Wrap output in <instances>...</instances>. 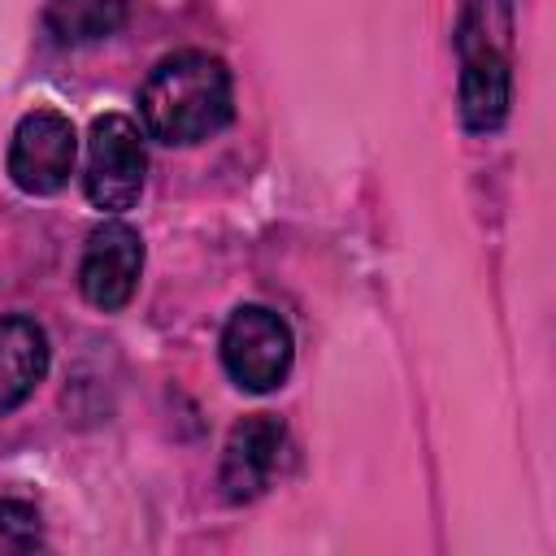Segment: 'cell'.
I'll use <instances>...</instances> for the list:
<instances>
[{
    "instance_id": "cell-1",
    "label": "cell",
    "mask_w": 556,
    "mask_h": 556,
    "mask_svg": "<svg viewBox=\"0 0 556 556\" xmlns=\"http://www.w3.org/2000/svg\"><path fill=\"white\" fill-rule=\"evenodd\" d=\"M235 113L230 70L200 48L169 52L156 61L139 91V117L143 130L161 143H200L217 135Z\"/></svg>"
},
{
    "instance_id": "cell-2",
    "label": "cell",
    "mask_w": 556,
    "mask_h": 556,
    "mask_svg": "<svg viewBox=\"0 0 556 556\" xmlns=\"http://www.w3.org/2000/svg\"><path fill=\"white\" fill-rule=\"evenodd\" d=\"M295 361L291 326L265 304H239L222 330V365L243 391H274Z\"/></svg>"
},
{
    "instance_id": "cell-3",
    "label": "cell",
    "mask_w": 556,
    "mask_h": 556,
    "mask_svg": "<svg viewBox=\"0 0 556 556\" xmlns=\"http://www.w3.org/2000/svg\"><path fill=\"white\" fill-rule=\"evenodd\" d=\"M148 178V152L139 139V126L126 113H104L91 122L87 135V200L100 213H126Z\"/></svg>"
},
{
    "instance_id": "cell-4",
    "label": "cell",
    "mask_w": 556,
    "mask_h": 556,
    "mask_svg": "<svg viewBox=\"0 0 556 556\" xmlns=\"http://www.w3.org/2000/svg\"><path fill=\"white\" fill-rule=\"evenodd\" d=\"M78 161V130L56 109H30L9 139V178L26 195H56Z\"/></svg>"
},
{
    "instance_id": "cell-5",
    "label": "cell",
    "mask_w": 556,
    "mask_h": 556,
    "mask_svg": "<svg viewBox=\"0 0 556 556\" xmlns=\"http://www.w3.org/2000/svg\"><path fill=\"white\" fill-rule=\"evenodd\" d=\"M143 274V239L126 222H104L91 230L78 261V291L91 308L117 313L130 304Z\"/></svg>"
},
{
    "instance_id": "cell-6",
    "label": "cell",
    "mask_w": 556,
    "mask_h": 556,
    "mask_svg": "<svg viewBox=\"0 0 556 556\" xmlns=\"http://www.w3.org/2000/svg\"><path fill=\"white\" fill-rule=\"evenodd\" d=\"M282 456H287V426L274 413L243 417L230 430L226 452H222V491H226V500L230 504L256 500L274 482V473L282 469Z\"/></svg>"
},
{
    "instance_id": "cell-7",
    "label": "cell",
    "mask_w": 556,
    "mask_h": 556,
    "mask_svg": "<svg viewBox=\"0 0 556 556\" xmlns=\"http://www.w3.org/2000/svg\"><path fill=\"white\" fill-rule=\"evenodd\" d=\"M460 48V122L478 135L504 126L513 104V65L508 48L486 39H456Z\"/></svg>"
},
{
    "instance_id": "cell-8",
    "label": "cell",
    "mask_w": 556,
    "mask_h": 556,
    "mask_svg": "<svg viewBox=\"0 0 556 556\" xmlns=\"http://www.w3.org/2000/svg\"><path fill=\"white\" fill-rule=\"evenodd\" d=\"M48 361L52 348L35 317H0V413H13L35 395L48 374Z\"/></svg>"
},
{
    "instance_id": "cell-9",
    "label": "cell",
    "mask_w": 556,
    "mask_h": 556,
    "mask_svg": "<svg viewBox=\"0 0 556 556\" xmlns=\"http://www.w3.org/2000/svg\"><path fill=\"white\" fill-rule=\"evenodd\" d=\"M126 0H48V26L61 43H96L117 35Z\"/></svg>"
},
{
    "instance_id": "cell-10",
    "label": "cell",
    "mask_w": 556,
    "mask_h": 556,
    "mask_svg": "<svg viewBox=\"0 0 556 556\" xmlns=\"http://www.w3.org/2000/svg\"><path fill=\"white\" fill-rule=\"evenodd\" d=\"M0 534L9 543H17V547L39 543V513L30 504H22V500H4L0 504Z\"/></svg>"
}]
</instances>
